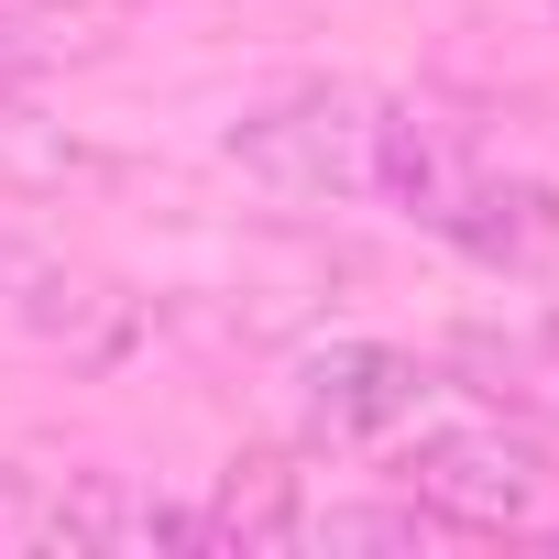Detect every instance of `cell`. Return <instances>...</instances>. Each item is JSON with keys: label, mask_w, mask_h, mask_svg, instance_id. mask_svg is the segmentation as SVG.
Masks as SVG:
<instances>
[{"label": "cell", "mask_w": 559, "mask_h": 559, "mask_svg": "<svg viewBox=\"0 0 559 559\" xmlns=\"http://www.w3.org/2000/svg\"><path fill=\"white\" fill-rule=\"evenodd\" d=\"M406 504H428L450 537H537L559 526V472L526 428H428L406 461H395Z\"/></svg>", "instance_id": "cell-1"}, {"label": "cell", "mask_w": 559, "mask_h": 559, "mask_svg": "<svg viewBox=\"0 0 559 559\" xmlns=\"http://www.w3.org/2000/svg\"><path fill=\"white\" fill-rule=\"evenodd\" d=\"M219 154H230L263 198H286V209L373 198V99H362V88H297V99L252 110Z\"/></svg>", "instance_id": "cell-2"}, {"label": "cell", "mask_w": 559, "mask_h": 559, "mask_svg": "<svg viewBox=\"0 0 559 559\" xmlns=\"http://www.w3.org/2000/svg\"><path fill=\"white\" fill-rule=\"evenodd\" d=\"M428 395H439V373L417 352H395V341H319L297 362V439L308 450H373Z\"/></svg>", "instance_id": "cell-3"}, {"label": "cell", "mask_w": 559, "mask_h": 559, "mask_svg": "<svg viewBox=\"0 0 559 559\" xmlns=\"http://www.w3.org/2000/svg\"><path fill=\"white\" fill-rule=\"evenodd\" d=\"M483 176H493V165H483V143H472L461 121H439V110H417V99H373V198H395L417 230H450Z\"/></svg>", "instance_id": "cell-4"}, {"label": "cell", "mask_w": 559, "mask_h": 559, "mask_svg": "<svg viewBox=\"0 0 559 559\" xmlns=\"http://www.w3.org/2000/svg\"><path fill=\"white\" fill-rule=\"evenodd\" d=\"M34 537H56V548H110V559L209 548L198 504H176V493H154V483H132V472H78V483L45 504V526H34Z\"/></svg>", "instance_id": "cell-5"}, {"label": "cell", "mask_w": 559, "mask_h": 559, "mask_svg": "<svg viewBox=\"0 0 559 559\" xmlns=\"http://www.w3.org/2000/svg\"><path fill=\"white\" fill-rule=\"evenodd\" d=\"M450 252H472V263H493V274H537L548 252H559V198L537 187V176H483L472 198H461V219L439 230Z\"/></svg>", "instance_id": "cell-6"}, {"label": "cell", "mask_w": 559, "mask_h": 559, "mask_svg": "<svg viewBox=\"0 0 559 559\" xmlns=\"http://www.w3.org/2000/svg\"><path fill=\"white\" fill-rule=\"evenodd\" d=\"M297 472L274 461V450H252V461H230L219 472V493L198 504V526H209V548H297Z\"/></svg>", "instance_id": "cell-7"}, {"label": "cell", "mask_w": 559, "mask_h": 559, "mask_svg": "<svg viewBox=\"0 0 559 559\" xmlns=\"http://www.w3.org/2000/svg\"><path fill=\"white\" fill-rule=\"evenodd\" d=\"M0 308H23L45 341H67V330H78V308H99V286H78L56 252H34L12 219H0Z\"/></svg>", "instance_id": "cell-8"}, {"label": "cell", "mask_w": 559, "mask_h": 559, "mask_svg": "<svg viewBox=\"0 0 559 559\" xmlns=\"http://www.w3.org/2000/svg\"><path fill=\"white\" fill-rule=\"evenodd\" d=\"M99 34H110L99 0H78V12H0V88H12V78H45V67H67V56H99Z\"/></svg>", "instance_id": "cell-9"}, {"label": "cell", "mask_w": 559, "mask_h": 559, "mask_svg": "<svg viewBox=\"0 0 559 559\" xmlns=\"http://www.w3.org/2000/svg\"><path fill=\"white\" fill-rule=\"evenodd\" d=\"M439 537L428 504H308L297 515V548H417Z\"/></svg>", "instance_id": "cell-10"}]
</instances>
